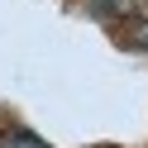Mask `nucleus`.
Here are the masks:
<instances>
[{"label": "nucleus", "mask_w": 148, "mask_h": 148, "mask_svg": "<svg viewBox=\"0 0 148 148\" xmlns=\"http://www.w3.org/2000/svg\"><path fill=\"white\" fill-rule=\"evenodd\" d=\"M5 148H48L38 134H29V129H10L5 134Z\"/></svg>", "instance_id": "1"}, {"label": "nucleus", "mask_w": 148, "mask_h": 148, "mask_svg": "<svg viewBox=\"0 0 148 148\" xmlns=\"http://www.w3.org/2000/svg\"><path fill=\"white\" fill-rule=\"evenodd\" d=\"M134 48L148 53V24H134Z\"/></svg>", "instance_id": "2"}]
</instances>
